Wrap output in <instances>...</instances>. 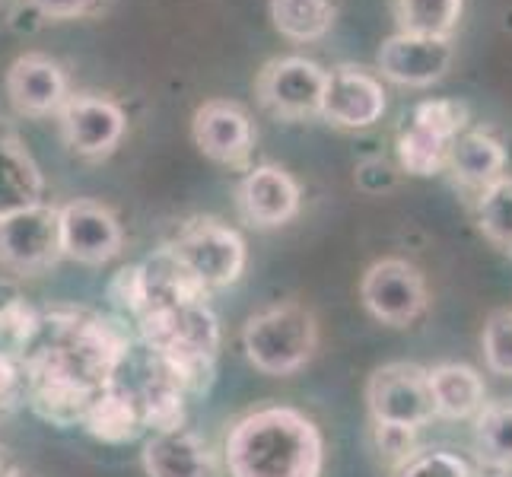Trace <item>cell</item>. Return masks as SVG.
Here are the masks:
<instances>
[{
    "label": "cell",
    "instance_id": "obj_28",
    "mask_svg": "<svg viewBox=\"0 0 512 477\" xmlns=\"http://www.w3.org/2000/svg\"><path fill=\"white\" fill-rule=\"evenodd\" d=\"M109 303L125 318H137L150 306V287H147L144 264H128V268H121L109 280Z\"/></svg>",
    "mask_w": 512,
    "mask_h": 477
},
{
    "label": "cell",
    "instance_id": "obj_4",
    "mask_svg": "<svg viewBox=\"0 0 512 477\" xmlns=\"http://www.w3.org/2000/svg\"><path fill=\"white\" fill-rule=\"evenodd\" d=\"M172 255L194 274L207 290L236 284L245 271V242L233 226L214 217H198L179 229L169 242Z\"/></svg>",
    "mask_w": 512,
    "mask_h": 477
},
{
    "label": "cell",
    "instance_id": "obj_32",
    "mask_svg": "<svg viewBox=\"0 0 512 477\" xmlns=\"http://www.w3.org/2000/svg\"><path fill=\"white\" fill-rule=\"evenodd\" d=\"M357 188L366 191V194H382V191H392L395 182H398V172L395 166L388 163V159L382 156H373V159H363V163L357 166Z\"/></svg>",
    "mask_w": 512,
    "mask_h": 477
},
{
    "label": "cell",
    "instance_id": "obj_26",
    "mask_svg": "<svg viewBox=\"0 0 512 477\" xmlns=\"http://www.w3.org/2000/svg\"><path fill=\"white\" fill-rule=\"evenodd\" d=\"M474 446L481 462L490 468H512V404H490L481 408L478 427H474Z\"/></svg>",
    "mask_w": 512,
    "mask_h": 477
},
{
    "label": "cell",
    "instance_id": "obj_1",
    "mask_svg": "<svg viewBox=\"0 0 512 477\" xmlns=\"http://www.w3.org/2000/svg\"><path fill=\"white\" fill-rule=\"evenodd\" d=\"M322 436L293 408H264L242 417L226 436V465L233 477H319Z\"/></svg>",
    "mask_w": 512,
    "mask_h": 477
},
{
    "label": "cell",
    "instance_id": "obj_2",
    "mask_svg": "<svg viewBox=\"0 0 512 477\" xmlns=\"http://www.w3.org/2000/svg\"><path fill=\"white\" fill-rule=\"evenodd\" d=\"M315 344H319V325L306 306H274L252 315L242 328V347L249 363L264 376H290L303 369Z\"/></svg>",
    "mask_w": 512,
    "mask_h": 477
},
{
    "label": "cell",
    "instance_id": "obj_7",
    "mask_svg": "<svg viewBox=\"0 0 512 477\" xmlns=\"http://www.w3.org/2000/svg\"><path fill=\"white\" fill-rule=\"evenodd\" d=\"M325 80L328 70L322 64L299 55H287L264 64L255 83V96L271 115L299 121V118L322 115Z\"/></svg>",
    "mask_w": 512,
    "mask_h": 477
},
{
    "label": "cell",
    "instance_id": "obj_27",
    "mask_svg": "<svg viewBox=\"0 0 512 477\" xmlns=\"http://www.w3.org/2000/svg\"><path fill=\"white\" fill-rule=\"evenodd\" d=\"M478 226L500 252L512 255V179H506V175L481 191Z\"/></svg>",
    "mask_w": 512,
    "mask_h": 477
},
{
    "label": "cell",
    "instance_id": "obj_17",
    "mask_svg": "<svg viewBox=\"0 0 512 477\" xmlns=\"http://www.w3.org/2000/svg\"><path fill=\"white\" fill-rule=\"evenodd\" d=\"M42 172L7 121H0V217L42 204Z\"/></svg>",
    "mask_w": 512,
    "mask_h": 477
},
{
    "label": "cell",
    "instance_id": "obj_13",
    "mask_svg": "<svg viewBox=\"0 0 512 477\" xmlns=\"http://www.w3.org/2000/svg\"><path fill=\"white\" fill-rule=\"evenodd\" d=\"M191 137L198 150L223 166H242L252 156L255 147V128L249 112L236 102L214 99L204 102L191 121Z\"/></svg>",
    "mask_w": 512,
    "mask_h": 477
},
{
    "label": "cell",
    "instance_id": "obj_22",
    "mask_svg": "<svg viewBox=\"0 0 512 477\" xmlns=\"http://www.w3.org/2000/svg\"><path fill=\"white\" fill-rule=\"evenodd\" d=\"M134 392L137 411H140V423L150 433H169V430H182L185 427V392L175 385L160 366H150V373L144 376Z\"/></svg>",
    "mask_w": 512,
    "mask_h": 477
},
{
    "label": "cell",
    "instance_id": "obj_23",
    "mask_svg": "<svg viewBox=\"0 0 512 477\" xmlns=\"http://www.w3.org/2000/svg\"><path fill=\"white\" fill-rule=\"evenodd\" d=\"M465 0H395L398 32L420 39H452Z\"/></svg>",
    "mask_w": 512,
    "mask_h": 477
},
{
    "label": "cell",
    "instance_id": "obj_25",
    "mask_svg": "<svg viewBox=\"0 0 512 477\" xmlns=\"http://www.w3.org/2000/svg\"><path fill=\"white\" fill-rule=\"evenodd\" d=\"M42 334V312L32 303H26V296L13 299L10 306L0 309V360L23 363L32 347L39 344Z\"/></svg>",
    "mask_w": 512,
    "mask_h": 477
},
{
    "label": "cell",
    "instance_id": "obj_24",
    "mask_svg": "<svg viewBox=\"0 0 512 477\" xmlns=\"http://www.w3.org/2000/svg\"><path fill=\"white\" fill-rule=\"evenodd\" d=\"M274 29L290 42H315L334 23V0H271Z\"/></svg>",
    "mask_w": 512,
    "mask_h": 477
},
{
    "label": "cell",
    "instance_id": "obj_14",
    "mask_svg": "<svg viewBox=\"0 0 512 477\" xmlns=\"http://www.w3.org/2000/svg\"><path fill=\"white\" fill-rule=\"evenodd\" d=\"M236 204L245 223L258 229H277L299 214V185L280 166H255L239 182Z\"/></svg>",
    "mask_w": 512,
    "mask_h": 477
},
{
    "label": "cell",
    "instance_id": "obj_10",
    "mask_svg": "<svg viewBox=\"0 0 512 477\" xmlns=\"http://www.w3.org/2000/svg\"><path fill=\"white\" fill-rule=\"evenodd\" d=\"M58 125L70 153L109 156L121 144V137H125L128 118L121 112V105L112 99L77 93L67 96V102L58 109Z\"/></svg>",
    "mask_w": 512,
    "mask_h": 477
},
{
    "label": "cell",
    "instance_id": "obj_16",
    "mask_svg": "<svg viewBox=\"0 0 512 477\" xmlns=\"http://www.w3.org/2000/svg\"><path fill=\"white\" fill-rule=\"evenodd\" d=\"M67 77L55 58L29 51L20 55L7 70V99L20 115L42 118L58 112L67 102Z\"/></svg>",
    "mask_w": 512,
    "mask_h": 477
},
{
    "label": "cell",
    "instance_id": "obj_15",
    "mask_svg": "<svg viewBox=\"0 0 512 477\" xmlns=\"http://www.w3.org/2000/svg\"><path fill=\"white\" fill-rule=\"evenodd\" d=\"M452 64L449 39H420V35L395 32L379 48V70L398 86H433L446 77Z\"/></svg>",
    "mask_w": 512,
    "mask_h": 477
},
{
    "label": "cell",
    "instance_id": "obj_8",
    "mask_svg": "<svg viewBox=\"0 0 512 477\" xmlns=\"http://www.w3.org/2000/svg\"><path fill=\"white\" fill-rule=\"evenodd\" d=\"M61 258L58 207L35 204L0 217V264L13 274H39Z\"/></svg>",
    "mask_w": 512,
    "mask_h": 477
},
{
    "label": "cell",
    "instance_id": "obj_5",
    "mask_svg": "<svg viewBox=\"0 0 512 477\" xmlns=\"http://www.w3.org/2000/svg\"><path fill=\"white\" fill-rule=\"evenodd\" d=\"M465 105L452 99L420 102L411 125L398 134V159L401 169L411 175H436L449 163L452 140L465 131Z\"/></svg>",
    "mask_w": 512,
    "mask_h": 477
},
{
    "label": "cell",
    "instance_id": "obj_29",
    "mask_svg": "<svg viewBox=\"0 0 512 477\" xmlns=\"http://www.w3.org/2000/svg\"><path fill=\"white\" fill-rule=\"evenodd\" d=\"M484 357L500 376H512V312L500 309L484 325Z\"/></svg>",
    "mask_w": 512,
    "mask_h": 477
},
{
    "label": "cell",
    "instance_id": "obj_21",
    "mask_svg": "<svg viewBox=\"0 0 512 477\" xmlns=\"http://www.w3.org/2000/svg\"><path fill=\"white\" fill-rule=\"evenodd\" d=\"M427 376H430L433 408L439 417L465 420L481 414L487 388L484 379L478 376V369H471L465 363H443L436 369H427Z\"/></svg>",
    "mask_w": 512,
    "mask_h": 477
},
{
    "label": "cell",
    "instance_id": "obj_20",
    "mask_svg": "<svg viewBox=\"0 0 512 477\" xmlns=\"http://www.w3.org/2000/svg\"><path fill=\"white\" fill-rule=\"evenodd\" d=\"M446 166L455 172V179L487 191L493 182H500L506 175V150L487 131H462L452 140Z\"/></svg>",
    "mask_w": 512,
    "mask_h": 477
},
{
    "label": "cell",
    "instance_id": "obj_11",
    "mask_svg": "<svg viewBox=\"0 0 512 477\" xmlns=\"http://www.w3.org/2000/svg\"><path fill=\"white\" fill-rule=\"evenodd\" d=\"M61 255L80 264H105L121 252V223L109 207L96 201H70L58 207Z\"/></svg>",
    "mask_w": 512,
    "mask_h": 477
},
{
    "label": "cell",
    "instance_id": "obj_33",
    "mask_svg": "<svg viewBox=\"0 0 512 477\" xmlns=\"http://www.w3.org/2000/svg\"><path fill=\"white\" fill-rule=\"evenodd\" d=\"M23 401V363L0 360V420Z\"/></svg>",
    "mask_w": 512,
    "mask_h": 477
},
{
    "label": "cell",
    "instance_id": "obj_3",
    "mask_svg": "<svg viewBox=\"0 0 512 477\" xmlns=\"http://www.w3.org/2000/svg\"><path fill=\"white\" fill-rule=\"evenodd\" d=\"M99 388L86 382L55 344H35L23 360V398L51 427H77Z\"/></svg>",
    "mask_w": 512,
    "mask_h": 477
},
{
    "label": "cell",
    "instance_id": "obj_31",
    "mask_svg": "<svg viewBox=\"0 0 512 477\" xmlns=\"http://www.w3.org/2000/svg\"><path fill=\"white\" fill-rule=\"evenodd\" d=\"M401 477H474L465 458L452 452H427L420 458H411Z\"/></svg>",
    "mask_w": 512,
    "mask_h": 477
},
{
    "label": "cell",
    "instance_id": "obj_18",
    "mask_svg": "<svg viewBox=\"0 0 512 477\" xmlns=\"http://www.w3.org/2000/svg\"><path fill=\"white\" fill-rule=\"evenodd\" d=\"M83 430L109 446L134 443V439L144 433V423H140V411H137L131 388L121 382L99 388L96 398L90 401V408L83 414Z\"/></svg>",
    "mask_w": 512,
    "mask_h": 477
},
{
    "label": "cell",
    "instance_id": "obj_9",
    "mask_svg": "<svg viewBox=\"0 0 512 477\" xmlns=\"http://www.w3.org/2000/svg\"><path fill=\"white\" fill-rule=\"evenodd\" d=\"M360 296L369 315L392 328L414 325L423 315V309H427V284H423V274L414 264L401 258L376 261L363 277Z\"/></svg>",
    "mask_w": 512,
    "mask_h": 477
},
{
    "label": "cell",
    "instance_id": "obj_35",
    "mask_svg": "<svg viewBox=\"0 0 512 477\" xmlns=\"http://www.w3.org/2000/svg\"><path fill=\"white\" fill-rule=\"evenodd\" d=\"M13 471L7 468V462H4V455H0V477H10Z\"/></svg>",
    "mask_w": 512,
    "mask_h": 477
},
{
    "label": "cell",
    "instance_id": "obj_12",
    "mask_svg": "<svg viewBox=\"0 0 512 477\" xmlns=\"http://www.w3.org/2000/svg\"><path fill=\"white\" fill-rule=\"evenodd\" d=\"M385 115V90L366 67L341 64L325 80L322 118L338 128H373Z\"/></svg>",
    "mask_w": 512,
    "mask_h": 477
},
{
    "label": "cell",
    "instance_id": "obj_6",
    "mask_svg": "<svg viewBox=\"0 0 512 477\" xmlns=\"http://www.w3.org/2000/svg\"><path fill=\"white\" fill-rule=\"evenodd\" d=\"M366 404L376 423H401V427H427L436 417L430 376L417 363H388L369 376Z\"/></svg>",
    "mask_w": 512,
    "mask_h": 477
},
{
    "label": "cell",
    "instance_id": "obj_19",
    "mask_svg": "<svg viewBox=\"0 0 512 477\" xmlns=\"http://www.w3.org/2000/svg\"><path fill=\"white\" fill-rule=\"evenodd\" d=\"M147 477H214V458L191 430L153 433L144 446Z\"/></svg>",
    "mask_w": 512,
    "mask_h": 477
},
{
    "label": "cell",
    "instance_id": "obj_36",
    "mask_svg": "<svg viewBox=\"0 0 512 477\" xmlns=\"http://www.w3.org/2000/svg\"><path fill=\"white\" fill-rule=\"evenodd\" d=\"M10 477H20V474H10Z\"/></svg>",
    "mask_w": 512,
    "mask_h": 477
},
{
    "label": "cell",
    "instance_id": "obj_30",
    "mask_svg": "<svg viewBox=\"0 0 512 477\" xmlns=\"http://www.w3.org/2000/svg\"><path fill=\"white\" fill-rule=\"evenodd\" d=\"M376 449L392 465H408L417 449V430L401 423H376Z\"/></svg>",
    "mask_w": 512,
    "mask_h": 477
},
{
    "label": "cell",
    "instance_id": "obj_34",
    "mask_svg": "<svg viewBox=\"0 0 512 477\" xmlns=\"http://www.w3.org/2000/svg\"><path fill=\"white\" fill-rule=\"evenodd\" d=\"M26 4L48 20H74V16L90 13L96 0H26Z\"/></svg>",
    "mask_w": 512,
    "mask_h": 477
}]
</instances>
